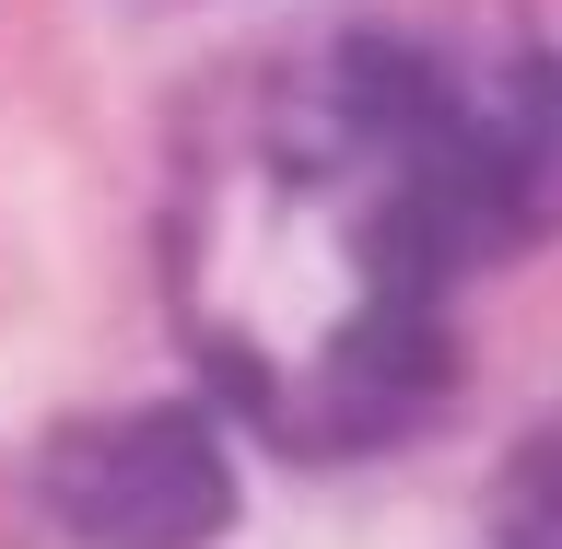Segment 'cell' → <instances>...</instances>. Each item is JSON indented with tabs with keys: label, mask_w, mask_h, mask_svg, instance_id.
Returning <instances> with one entry per match:
<instances>
[{
	"label": "cell",
	"mask_w": 562,
	"mask_h": 549,
	"mask_svg": "<svg viewBox=\"0 0 562 549\" xmlns=\"http://www.w3.org/2000/svg\"><path fill=\"white\" fill-rule=\"evenodd\" d=\"M35 491L82 549H211L235 526V456L211 445L200 410L70 421L35 456Z\"/></svg>",
	"instance_id": "2"
},
{
	"label": "cell",
	"mask_w": 562,
	"mask_h": 549,
	"mask_svg": "<svg viewBox=\"0 0 562 549\" xmlns=\"http://www.w3.org/2000/svg\"><path fill=\"white\" fill-rule=\"evenodd\" d=\"M562 222V59L492 12H363L188 152L165 270L223 410L293 456L398 445L457 386L446 293Z\"/></svg>",
	"instance_id": "1"
},
{
	"label": "cell",
	"mask_w": 562,
	"mask_h": 549,
	"mask_svg": "<svg viewBox=\"0 0 562 549\" xmlns=\"http://www.w3.org/2000/svg\"><path fill=\"white\" fill-rule=\"evenodd\" d=\"M492 538L504 549H562V410L504 445V468H492Z\"/></svg>",
	"instance_id": "3"
}]
</instances>
